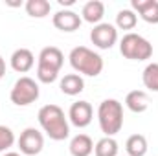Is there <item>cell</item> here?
I'll use <instances>...</instances> for the list:
<instances>
[{
  "label": "cell",
  "instance_id": "1",
  "mask_svg": "<svg viewBox=\"0 0 158 156\" xmlns=\"http://www.w3.org/2000/svg\"><path fill=\"white\" fill-rule=\"evenodd\" d=\"M39 123L42 127V130L55 142H61V140H66L68 134H70V127H68V121L66 116L63 112L61 107L57 105H44L39 110Z\"/></svg>",
  "mask_w": 158,
  "mask_h": 156
},
{
  "label": "cell",
  "instance_id": "2",
  "mask_svg": "<svg viewBox=\"0 0 158 156\" xmlns=\"http://www.w3.org/2000/svg\"><path fill=\"white\" fill-rule=\"evenodd\" d=\"M70 59V64L72 68L83 74V76H90V77H96L103 72V57L96 51H92L90 48L86 46H77L70 51L68 55Z\"/></svg>",
  "mask_w": 158,
  "mask_h": 156
},
{
  "label": "cell",
  "instance_id": "3",
  "mask_svg": "<svg viewBox=\"0 0 158 156\" xmlns=\"http://www.w3.org/2000/svg\"><path fill=\"white\" fill-rule=\"evenodd\" d=\"M98 121H99V129L101 132H105V136H114L118 134L123 127V107L118 99H105L99 103L98 109Z\"/></svg>",
  "mask_w": 158,
  "mask_h": 156
},
{
  "label": "cell",
  "instance_id": "4",
  "mask_svg": "<svg viewBox=\"0 0 158 156\" xmlns=\"http://www.w3.org/2000/svg\"><path fill=\"white\" fill-rule=\"evenodd\" d=\"M119 51L131 61H147L153 55V44L138 33H127L119 42Z\"/></svg>",
  "mask_w": 158,
  "mask_h": 156
},
{
  "label": "cell",
  "instance_id": "5",
  "mask_svg": "<svg viewBox=\"0 0 158 156\" xmlns=\"http://www.w3.org/2000/svg\"><path fill=\"white\" fill-rule=\"evenodd\" d=\"M9 97H11V103H15L17 107L31 105L39 99V84L31 77H20L13 84Z\"/></svg>",
  "mask_w": 158,
  "mask_h": 156
},
{
  "label": "cell",
  "instance_id": "6",
  "mask_svg": "<svg viewBox=\"0 0 158 156\" xmlns=\"http://www.w3.org/2000/svg\"><path fill=\"white\" fill-rule=\"evenodd\" d=\"M90 40L99 50H110L118 40V30L109 22H99L90 31Z\"/></svg>",
  "mask_w": 158,
  "mask_h": 156
},
{
  "label": "cell",
  "instance_id": "7",
  "mask_svg": "<svg viewBox=\"0 0 158 156\" xmlns=\"http://www.w3.org/2000/svg\"><path fill=\"white\" fill-rule=\"evenodd\" d=\"M42 147H44V138H42V134L39 130L33 129V127H28L20 134V138H19V149H20L22 154H26V156L39 154L42 151Z\"/></svg>",
  "mask_w": 158,
  "mask_h": 156
},
{
  "label": "cell",
  "instance_id": "8",
  "mask_svg": "<svg viewBox=\"0 0 158 156\" xmlns=\"http://www.w3.org/2000/svg\"><path fill=\"white\" fill-rule=\"evenodd\" d=\"M92 116H94V110L88 101H76L68 110V117H70L72 125H76L77 129L88 127L92 123Z\"/></svg>",
  "mask_w": 158,
  "mask_h": 156
},
{
  "label": "cell",
  "instance_id": "9",
  "mask_svg": "<svg viewBox=\"0 0 158 156\" xmlns=\"http://www.w3.org/2000/svg\"><path fill=\"white\" fill-rule=\"evenodd\" d=\"M63 63H64V55H63V51H61L59 48H55V46H46V48H42V50H40L37 66L46 68V70H52V72H57V74H59V70H61Z\"/></svg>",
  "mask_w": 158,
  "mask_h": 156
},
{
  "label": "cell",
  "instance_id": "10",
  "mask_svg": "<svg viewBox=\"0 0 158 156\" xmlns=\"http://www.w3.org/2000/svg\"><path fill=\"white\" fill-rule=\"evenodd\" d=\"M52 20H53V26H55L57 30L66 31V33L76 31V30H79V26H81V17H79L76 11H70V9H61V11H57Z\"/></svg>",
  "mask_w": 158,
  "mask_h": 156
},
{
  "label": "cell",
  "instance_id": "11",
  "mask_svg": "<svg viewBox=\"0 0 158 156\" xmlns=\"http://www.w3.org/2000/svg\"><path fill=\"white\" fill-rule=\"evenodd\" d=\"M33 64H35V57H33V53L28 48H19V50L13 51V55H11V68L15 72L26 74V72H30L33 68Z\"/></svg>",
  "mask_w": 158,
  "mask_h": 156
},
{
  "label": "cell",
  "instance_id": "12",
  "mask_svg": "<svg viewBox=\"0 0 158 156\" xmlns=\"http://www.w3.org/2000/svg\"><path fill=\"white\" fill-rule=\"evenodd\" d=\"M131 6L145 22L158 24V0H132Z\"/></svg>",
  "mask_w": 158,
  "mask_h": 156
},
{
  "label": "cell",
  "instance_id": "13",
  "mask_svg": "<svg viewBox=\"0 0 158 156\" xmlns=\"http://www.w3.org/2000/svg\"><path fill=\"white\" fill-rule=\"evenodd\" d=\"M125 105L131 112H136V114H142L149 109V97L143 90H132L127 94L125 97Z\"/></svg>",
  "mask_w": 158,
  "mask_h": 156
},
{
  "label": "cell",
  "instance_id": "14",
  "mask_svg": "<svg viewBox=\"0 0 158 156\" xmlns=\"http://www.w3.org/2000/svg\"><path fill=\"white\" fill-rule=\"evenodd\" d=\"M70 154L72 156H90L94 151V142L86 134H77L70 142Z\"/></svg>",
  "mask_w": 158,
  "mask_h": 156
},
{
  "label": "cell",
  "instance_id": "15",
  "mask_svg": "<svg viewBox=\"0 0 158 156\" xmlns=\"http://www.w3.org/2000/svg\"><path fill=\"white\" fill-rule=\"evenodd\" d=\"M59 88L66 96H77V94H81L85 90V81H83V77L79 74H66L61 79Z\"/></svg>",
  "mask_w": 158,
  "mask_h": 156
},
{
  "label": "cell",
  "instance_id": "16",
  "mask_svg": "<svg viewBox=\"0 0 158 156\" xmlns=\"http://www.w3.org/2000/svg\"><path fill=\"white\" fill-rule=\"evenodd\" d=\"M81 15H83V20H86L90 24H99V20L105 15V4L99 0H90L83 6Z\"/></svg>",
  "mask_w": 158,
  "mask_h": 156
},
{
  "label": "cell",
  "instance_id": "17",
  "mask_svg": "<svg viewBox=\"0 0 158 156\" xmlns=\"http://www.w3.org/2000/svg\"><path fill=\"white\" fill-rule=\"evenodd\" d=\"M125 151L127 156H145L147 154V140L142 134H132L129 136L127 143H125Z\"/></svg>",
  "mask_w": 158,
  "mask_h": 156
},
{
  "label": "cell",
  "instance_id": "18",
  "mask_svg": "<svg viewBox=\"0 0 158 156\" xmlns=\"http://www.w3.org/2000/svg\"><path fill=\"white\" fill-rule=\"evenodd\" d=\"M118 142L110 136L101 138L96 145H94V154L96 156H118Z\"/></svg>",
  "mask_w": 158,
  "mask_h": 156
},
{
  "label": "cell",
  "instance_id": "19",
  "mask_svg": "<svg viewBox=\"0 0 158 156\" xmlns=\"http://www.w3.org/2000/svg\"><path fill=\"white\" fill-rule=\"evenodd\" d=\"M52 4L48 0H28L26 2V13L33 18H44L46 15H50Z\"/></svg>",
  "mask_w": 158,
  "mask_h": 156
},
{
  "label": "cell",
  "instance_id": "20",
  "mask_svg": "<svg viewBox=\"0 0 158 156\" xmlns=\"http://www.w3.org/2000/svg\"><path fill=\"white\" fill-rule=\"evenodd\" d=\"M142 81H143V86L158 92V63H151L145 66L143 74H142Z\"/></svg>",
  "mask_w": 158,
  "mask_h": 156
},
{
  "label": "cell",
  "instance_id": "21",
  "mask_svg": "<svg viewBox=\"0 0 158 156\" xmlns=\"http://www.w3.org/2000/svg\"><path fill=\"white\" fill-rule=\"evenodd\" d=\"M138 22V17L132 9H121L116 15V26L119 30H132Z\"/></svg>",
  "mask_w": 158,
  "mask_h": 156
},
{
  "label": "cell",
  "instance_id": "22",
  "mask_svg": "<svg viewBox=\"0 0 158 156\" xmlns=\"http://www.w3.org/2000/svg\"><path fill=\"white\" fill-rule=\"evenodd\" d=\"M15 143V134L9 127L6 125H0V153L7 151L11 145Z\"/></svg>",
  "mask_w": 158,
  "mask_h": 156
},
{
  "label": "cell",
  "instance_id": "23",
  "mask_svg": "<svg viewBox=\"0 0 158 156\" xmlns=\"http://www.w3.org/2000/svg\"><path fill=\"white\" fill-rule=\"evenodd\" d=\"M4 76H6V61L0 57V79L4 77Z\"/></svg>",
  "mask_w": 158,
  "mask_h": 156
},
{
  "label": "cell",
  "instance_id": "24",
  "mask_svg": "<svg viewBox=\"0 0 158 156\" xmlns=\"http://www.w3.org/2000/svg\"><path fill=\"white\" fill-rule=\"evenodd\" d=\"M59 4H61V6H72L74 0H59Z\"/></svg>",
  "mask_w": 158,
  "mask_h": 156
},
{
  "label": "cell",
  "instance_id": "25",
  "mask_svg": "<svg viewBox=\"0 0 158 156\" xmlns=\"http://www.w3.org/2000/svg\"><path fill=\"white\" fill-rule=\"evenodd\" d=\"M4 156H20V154H19V153H6Z\"/></svg>",
  "mask_w": 158,
  "mask_h": 156
}]
</instances>
